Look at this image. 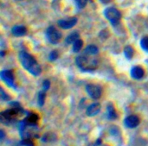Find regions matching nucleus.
I'll return each mask as SVG.
<instances>
[{
  "instance_id": "nucleus-1",
  "label": "nucleus",
  "mask_w": 148,
  "mask_h": 146,
  "mask_svg": "<svg viewBox=\"0 0 148 146\" xmlns=\"http://www.w3.org/2000/svg\"><path fill=\"white\" fill-rule=\"evenodd\" d=\"M18 58L23 68L26 69L32 75L38 76L41 74L42 68L34 56L25 51H21L18 55Z\"/></svg>"
},
{
  "instance_id": "nucleus-2",
  "label": "nucleus",
  "mask_w": 148,
  "mask_h": 146,
  "mask_svg": "<svg viewBox=\"0 0 148 146\" xmlns=\"http://www.w3.org/2000/svg\"><path fill=\"white\" fill-rule=\"evenodd\" d=\"M91 56L94 55L85 53L76 58L75 62L82 71H93L97 68V60Z\"/></svg>"
},
{
  "instance_id": "nucleus-3",
  "label": "nucleus",
  "mask_w": 148,
  "mask_h": 146,
  "mask_svg": "<svg viewBox=\"0 0 148 146\" xmlns=\"http://www.w3.org/2000/svg\"><path fill=\"white\" fill-rule=\"evenodd\" d=\"M104 15L107 17V19L113 24V25H116L119 21L121 20V12L114 7H109L108 9L105 10L104 11Z\"/></svg>"
},
{
  "instance_id": "nucleus-4",
  "label": "nucleus",
  "mask_w": 148,
  "mask_h": 146,
  "mask_svg": "<svg viewBox=\"0 0 148 146\" xmlns=\"http://www.w3.org/2000/svg\"><path fill=\"white\" fill-rule=\"evenodd\" d=\"M46 35H47L49 42L53 44L59 42V41L62 38V33L57 29H56L54 26H50L47 29Z\"/></svg>"
},
{
  "instance_id": "nucleus-5",
  "label": "nucleus",
  "mask_w": 148,
  "mask_h": 146,
  "mask_svg": "<svg viewBox=\"0 0 148 146\" xmlns=\"http://www.w3.org/2000/svg\"><path fill=\"white\" fill-rule=\"evenodd\" d=\"M86 90H87V93H88V95L94 100L100 99L102 94L101 87L95 84H88L86 87Z\"/></svg>"
},
{
  "instance_id": "nucleus-6",
  "label": "nucleus",
  "mask_w": 148,
  "mask_h": 146,
  "mask_svg": "<svg viewBox=\"0 0 148 146\" xmlns=\"http://www.w3.org/2000/svg\"><path fill=\"white\" fill-rule=\"evenodd\" d=\"M1 79L10 87H15L14 83V75L12 71L10 70H3L0 74Z\"/></svg>"
},
{
  "instance_id": "nucleus-7",
  "label": "nucleus",
  "mask_w": 148,
  "mask_h": 146,
  "mask_svg": "<svg viewBox=\"0 0 148 146\" xmlns=\"http://www.w3.org/2000/svg\"><path fill=\"white\" fill-rule=\"evenodd\" d=\"M140 118L136 115H130L128 117H127L124 120V125L127 127V128H135L140 125Z\"/></svg>"
},
{
  "instance_id": "nucleus-8",
  "label": "nucleus",
  "mask_w": 148,
  "mask_h": 146,
  "mask_svg": "<svg viewBox=\"0 0 148 146\" xmlns=\"http://www.w3.org/2000/svg\"><path fill=\"white\" fill-rule=\"evenodd\" d=\"M77 23V18L72 17L70 19H66V20H59L58 21V25L63 29H69L73 28Z\"/></svg>"
},
{
  "instance_id": "nucleus-9",
  "label": "nucleus",
  "mask_w": 148,
  "mask_h": 146,
  "mask_svg": "<svg viewBox=\"0 0 148 146\" xmlns=\"http://www.w3.org/2000/svg\"><path fill=\"white\" fill-rule=\"evenodd\" d=\"M101 109V106L100 103L96 102V103H94L92 105H90L88 109H87V115L89 116V117H93V116H95L96 114H98L100 113Z\"/></svg>"
},
{
  "instance_id": "nucleus-10",
  "label": "nucleus",
  "mask_w": 148,
  "mask_h": 146,
  "mask_svg": "<svg viewBox=\"0 0 148 146\" xmlns=\"http://www.w3.org/2000/svg\"><path fill=\"white\" fill-rule=\"evenodd\" d=\"M144 70L142 68L140 67H134L132 69H131V76L134 78V79H136V80H140L141 79L143 76H144Z\"/></svg>"
},
{
  "instance_id": "nucleus-11",
  "label": "nucleus",
  "mask_w": 148,
  "mask_h": 146,
  "mask_svg": "<svg viewBox=\"0 0 148 146\" xmlns=\"http://www.w3.org/2000/svg\"><path fill=\"white\" fill-rule=\"evenodd\" d=\"M11 32L15 36H23L27 33V29L23 25H16L12 28Z\"/></svg>"
},
{
  "instance_id": "nucleus-12",
  "label": "nucleus",
  "mask_w": 148,
  "mask_h": 146,
  "mask_svg": "<svg viewBox=\"0 0 148 146\" xmlns=\"http://www.w3.org/2000/svg\"><path fill=\"white\" fill-rule=\"evenodd\" d=\"M38 120H39V117L36 113H30V114H28L27 118L24 119V122L29 126H35L37 124Z\"/></svg>"
},
{
  "instance_id": "nucleus-13",
  "label": "nucleus",
  "mask_w": 148,
  "mask_h": 146,
  "mask_svg": "<svg viewBox=\"0 0 148 146\" xmlns=\"http://www.w3.org/2000/svg\"><path fill=\"white\" fill-rule=\"evenodd\" d=\"M108 117L109 119H115L118 118V114L116 113V110L112 104H109L108 106Z\"/></svg>"
},
{
  "instance_id": "nucleus-14",
  "label": "nucleus",
  "mask_w": 148,
  "mask_h": 146,
  "mask_svg": "<svg viewBox=\"0 0 148 146\" xmlns=\"http://www.w3.org/2000/svg\"><path fill=\"white\" fill-rule=\"evenodd\" d=\"M98 52H99V49L95 45H88L85 49V53H87L88 55H95L98 54Z\"/></svg>"
},
{
  "instance_id": "nucleus-15",
  "label": "nucleus",
  "mask_w": 148,
  "mask_h": 146,
  "mask_svg": "<svg viewBox=\"0 0 148 146\" xmlns=\"http://www.w3.org/2000/svg\"><path fill=\"white\" fill-rule=\"evenodd\" d=\"M78 39H80V35H79V33H77V32H74V33H72V34H70L68 37H67V39H66V42H67V43H74L75 41H77Z\"/></svg>"
},
{
  "instance_id": "nucleus-16",
  "label": "nucleus",
  "mask_w": 148,
  "mask_h": 146,
  "mask_svg": "<svg viewBox=\"0 0 148 146\" xmlns=\"http://www.w3.org/2000/svg\"><path fill=\"white\" fill-rule=\"evenodd\" d=\"M73 44H74V45H73V50H74V52H79V51L82 49V48L83 42H82V40L78 39V40L75 41Z\"/></svg>"
},
{
  "instance_id": "nucleus-17",
  "label": "nucleus",
  "mask_w": 148,
  "mask_h": 146,
  "mask_svg": "<svg viewBox=\"0 0 148 146\" xmlns=\"http://www.w3.org/2000/svg\"><path fill=\"white\" fill-rule=\"evenodd\" d=\"M134 48H132V47H130V46H127V47H126L125 48V49H124V55H125V56L127 58V59H131L132 57H133V55H134Z\"/></svg>"
},
{
  "instance_id": "nucleus-18",
  "label": "nucleus",
  "mask_w": 148,
  "mask_h": 146,
  "mask_svg": "<svg viewBox=\"0 0 148 146\" xmlns=\"http://www.w3.org/2000/svg\"><path fill=\"white\" fill-rule=\"evenodd\" d=\"M45 97H46V94L44 92H40L39 93V95H38V104L40 106H43L44 104V101H45Z\"/></svg>"
},
{
  "instance_id": "nucleus-19",
  "label": "nucleus",
  "mask_w": 148,
  "mask_h": 146,
  "mask_svg": "<svg viewBox=\"0 0 148 146\" xmlns=\"http://www.w3.org/2000/svg\"><path fill=\"white\" fill-rule=\"evenodd\" d=\"M140 45L145 51H148V36H145L144 38H142L140 42Z\"/></svg>"
},
{
  "instance_id": "nucleus-20",
  "label": "nucleus",
  "mask_w": 148,
  "mask_h": 146,
  "mask_svg": "<svg viewBox=\"0 0 148 146\" xmlns=\"http://www.w3.org/2000/svg\"><path fill=\"white\" fill-rule=\"evenodd\" d=\"M75 1L76 5L81 9L84 8L88 3V0H75Z\"/></svg>"
},
{
  "instance_id": "nucleus-21",
  "label": "nucleus",
  "mask_w": 148,
  "mask_h": 146,
  "mask_svg": "<svg viewBox=\"0 0 148 146\" xmlns=\"http://www.w3.org/2000/svg\"><path fill=\"white\" fill-rule=\"evenodd\" d=\"M22 145L24 146H34V143L29 138H25L22 141Z\"/></svg>"
},
{
  "instance_id": "nucleus-22",
  "label": "nucleus",
  "mask_w": 148,
  "mask_h": 146,
  "mask_svg": "<svg viewBox=\"0 0 148 146\" xmlns=\"http://www.w3.org/2000/svg\"><path fill=\"white\" fill-rule=\"evenodd\" d=\"M57 57H58V53H57V51H56V50L52 51V52L49 54V60H50V61H55V60L57 59Z\"/></svg>"
},
{
  "instance_id": "nucleus-23",
  "label": "nucleus",
  "mask_w": 148,
  "mask_h": 146,
  "mask_svg": "<svg viewBox=\"0 0 148 146\" xmlns=\"http://www.w3.org/2000/svg\"><path fill=\"white\" fill-rule=\"evenodd\" d=\"M1 99L3 100H10V97L8 96L7 94H5V93L3 92V88H1Z\"/></svg>"
},
{
  "instance_id": "nucleus-24",
  "label": "nucleus",
  "mask_w": 148,
  "mask_h": 146,
  "mask_svg": "<svg viewBox=\"0 0 148 146\" xmlns=\"http://www.w3.org/2000/svg\"><path fill=\"white\" fill-rule=\"evenodd\" d=\"M49 85H50V83H49V81L48 80L44 81H43V84H42L43 89H44V90H48V89L49 88Z\"/></svg>"
},
{
  "instance_id": "nucleus-25",
  "label": "nucleus",
  "mask_w": 148,
  "mask_h": 146,
  "mask_svg": "<svg viewBox=\"0 0 148 146\" xmlns=\"http://www.w3.org/2000/svg\"><path fill=\"white\" fill-rule=\"evenodd\" d=\"M102 3H108L111 0H100Z\"/></svg>"
},
{
  "instance_id": "nucleus-26",
  "label": "nucleus",
  "mask_w": 148,
  "mask_h": 146,
  "mask_svg": "<svg viewBox=\"0 0 148 146\" xmlns=\"http://www.w3.org/2000/svg\"><path fill=\"white\" fill-rule=\"evenodd\" d=\"M3 136H4L3 132V131H1V138H3Z\"/></svg>"
},
{
  "instance_id": "nucleus-27",
  "label": "nucleus",
  "mask_w": 148,
  "mask_h": 146,
  "mask_svg": "<svg viewBox=\"0 0 148 146\" xmlns=\"http://www.w3.org/2000/svg\"><path fill=\"white\" fill-rule=\"evenodd\" d=\"M104 146H108V145H104Z\"/></svg>"
}]
</instances>
